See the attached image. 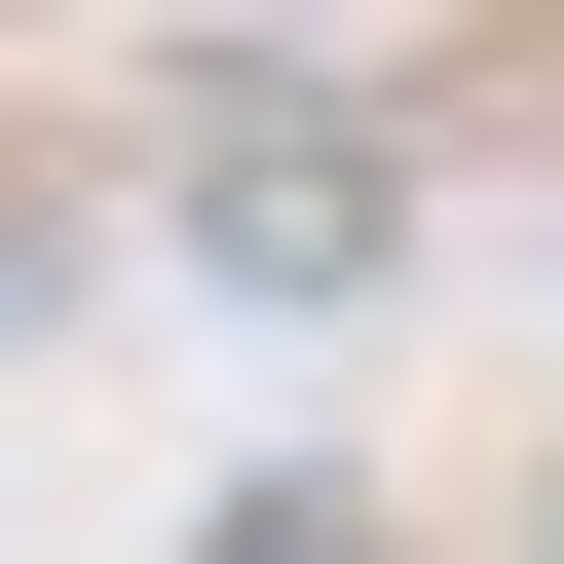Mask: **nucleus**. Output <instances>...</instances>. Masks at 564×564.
Returning a JSON list of instances; mask_svg holds the SVG:
<instances>
[{"mask_svg": "<svg viewBox=\"0 0 564 564\" xmlns=\"http://www.w3.org/2000/svg\"><path fill=\"white\" fill-rule=\"evenodd\" d=\"M377 226H414V151H377L339 76H263V113H188V263H263V302H339Z\"/></svg>", "mask_w": 564, "mask_h": 564, "instance_id": "1", "label": "nucleus"}, {"mask_svg": "<svg viewBox=\"0 0 564 564\" xmlns=\"http://www.w3.org/2000/svg\"><path fill=\"white\" fill-rule=\"evenodd\" d=\"M39 302H76V226H39V188H0V339H39Z\"/></svg>", "mask_w": 564, "mask_h": 564, "instance_id": "2", "label": "nucleus"}, {"mask_svg": "<svg viewBox=\"0 0 564 564\" xmlns=\"http://www.w3.org/2000/svg\"><path fill=\"white\" fill-rule=\"evenodd\" d=\"M226 564H377V527H339V489H263V527H226Z\"/></svg>", "mask_w": 564, "mask_h": 564, "instance_id": "3", "label": "nucleus"}]
</instances>
